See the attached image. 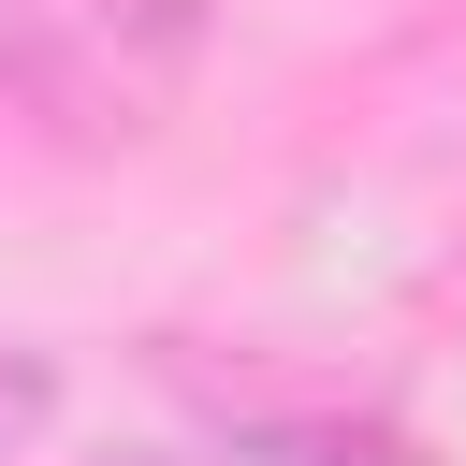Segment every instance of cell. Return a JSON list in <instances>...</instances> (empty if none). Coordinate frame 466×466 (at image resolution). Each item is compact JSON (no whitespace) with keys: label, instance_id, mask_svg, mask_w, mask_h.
<instances>
[{"label":"cell","instance_id":"6da1fadb","mask_svg":"<svg viewBox=\"0 0 466 466\" xmlns=\"http://www.w3.org/2000/svg\"><path fill=\"white\" fill-rule=\"evenodd\" d=\"M218 58V0H0V102L44 146H146Z\"/></svg>","mask_w":466,"mask_h":466},{"label":"cell","instance_id":"7a4b0ae2","mask_svg":"<svg viewBox=\"0 0 466 466\" xmlns=\"http://www.w3.org/2000/svg\"><path fill=\"white\" fill-rule=\"evenodd\" d=\"M102 466H408V437L350 422V408H248V422H204V437H160V451H102Z\"/></svg>","mask_w":466,"mask_h":466},{"label":"cell","instance_id":"3957f363","mask_svg":"<svg viewBox=\"0 0 466 466\" xmlns=\"http://www.w3.org/2000/svg\"><path fill=\"white\" fill-rule=\"evenodd\" d=\"M58 393H73L58 350H44V335H0V466H29V451L58 437Z\"/></svg>","mask_w":466,"mask_h":466}]
</instances>
